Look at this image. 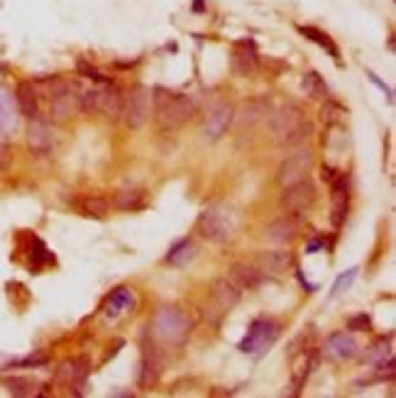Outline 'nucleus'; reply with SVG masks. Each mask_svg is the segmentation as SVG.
Masks as SVG:
<instances>
[{
    "instance_id": "1",
    "label": "nucleus",
    "mask_w": 396,
    "mask_h": 398,
    "mask_svg": "<svg viewBox=\"0 0 396 398\" xmlns=\"http://www.w3.org/2000/svg\"><path fill=\"white\" fill-rule=\"evenodd\" d=\"M152 103H154V123H157L159 132H176L198 113V101L194 96L169 93L162 86H157L152 91Z\"/></svg>"
},
{
    "instance_id": "25",
    "label": "nucleus",
    "mask_w": 396,
    "mask_h": 398,
    "mask_svg": "<svg viewBox=\"0 0 396 398\" xmlns=\"http://www.w3.org/2000/svg\"><path fill=\"white\" fill-rule=\"evenodd\" d=\"M113 206L118 210H140L142 206H145V191L140 189H123L118 191L113 196Z\"/></svg>"
},
{
    "instance_id": "13",
    "label": "nucleus",
    "mask_w": 396,
    "mask_h": 398,
    "mask_svg": "<svg viewBox=\"0 0 396 398\" xmlns=\"http://www.w3.org/2000/svg\"><path fill=\"white\" fill-rule=\"evenodd\" d=\"M211 296H213L216 308L225 315V313H230L240 303V286L235 284L233 279H228V276H220V279L213 281Z\"/></svg>"
},
{
    "instance_id": "24",
    "label": "nucleus",
    "mask_w": 396,
    "mask_h": 398,
    "mask_svg": "<svg viewBox=\"0 0 396 398\" xmlns=\"http://www.w3.org/2000/svg\"><path fill=\"white\" fill-rule=\"evenodd\" d=\"M18 125V115H15L13 96L0 86V132H13Z\"/></svg>"
},
{
    "instance_id": "23",
    "label": "nucleus",
    "mask_w": 396,
    "mask_h": 398,
    "mask_svg": "<svg viewBox=\"0 0 396 398\" xmlns=\"http://www.w3.org/2000/svg\"><path fill=\"white\" fill-rule=\"evenodd\" d=\"M301 88L313 101H326L328 98V84L323 81V76L318 71H306L304 79H301Z\"/></svg>"
},
{
    "instance_id": "26",
    "label": "nucleus",
    "mask_w": 396,
    "mask_h": 398,
    "mask_svg": "<svg viewBox=\"0 0 396 398\" xmlns=\"http://www.w3.org/2000/svg\"><path fill=\"white\" fill-rule=\"evenodd\" d=\"M194 254H196V245H194V240H181V242H176V245L169 250L167 254V264H172V267H186V264L194 259Z\"/></svg>"
},
{
    "instance_id": "4",
    "label": "nucleus",
    "mask_w": 396,
    "mask_h": 398,
    "mask_svg": "<svg viewBox=\"0 0 396 398\" xmlns=\"http://www.w3.org/2000/svg\"><path fill=\"white\" fill-rule=\"evenodd\" d=\"M316 186L313 181L304 176V179L294 181V184H286L282 191V198H279V206H282L284 213L289 215H306L311 206L316 203Z\"/></svg>"
},
{
    "instance_id": "22",
    "label": "nucleus",
    "mask_w": 396,
    "mask_h": 398,
    "mask_svg": "<svg viewBox=\"0 0 396 398\" xmlns=\"http://www.w3.org/2000/svg\"><path fill=\"white\" fill-rule=\"evenodd\" d=\"M74 108H79V96H57V98H49V118L54 123H66V120L74 115Z\"/></svg>"
},
{
    "instance_id": "38",
    "label": "nucleus",
    "mask_w": 396,
    "mask_h": 398,
    "mask_svg": "<svg viewBox=\"0 0 396 398\" xmlns=\"http://www.w3.org/2000/svg\"><path fill=\"white\" fill-rule=\"evenodd\" d=\"M76 66H79V74H84L86 79H93V81H98V84H106V81H108L106 76L101 74V71L93 69V66H88L84 59H79V64H76Z\"/></svg>"
},
{
    "instance_id": "35",
    "label": "nucleus",
    "mask_w": 396,
    "mask_h": 398,
    "mask_svg": "<svg viewBox=\"0 0 396 398\" xmlns=\"http://www.w3.org/2000/svg\"><path fill=\"white\" fill-rule=\"evenodd\" d=\"M311 132H313V125L308 123V120H304V123L296 125L294 130H291L289 135H286L284 140L279 142V145H284V147H301L308 140V137H311Z\"/></svg>"
},
{
    "instance_id": "14",
    "label": "nucleus",
    "mask_w": 396,
    "mask_h": 398,
    "mask_svg": "<svg viewBox=\"0 0 396 398\" xmlns=\"http://www.w3.org/2000/svg\"><path fill=\"white\" fill-rule=\"evenodd\" d=\"M162 352L154 345V337L150 340V345L145 342V350H142V364H140V386H154L157 379L162 377Z\"/></svg>"
},
{
    "instance_id": "19",
    "label": "nucleus",
    "mask_w": 396,
    "mask_h": 398,
    "mask_svg": "<svg viewBox=\"0 0 396 398\" xmlns=\"http://www.w3.org/2000/svg\"><path fill=\"white\" fill-rule=\"evenodd\" d=\"M326 347H328V355L335 357V359H350L357 355V350H360V345H357L355 335L352 333H333L326 340Z\"/></svg>"
},
{
    "instance_id": "41",
    "label": "nucleus",
    "mask_w": 396,
    "mask_h": 398,
    "mask_svg": "<svg viewBox=\"0 0 396 398\" xmlns=\"http://www.w3.org/2000/svg\"><path fill=\"white\" fill-rule=\"evenodd\" d=\"M370 79H372L374 84H377L379 88H382V91H384V93H387V96H389V101H392V88H389V86H384L382 81H379V79H377V76H374V74H370Z\"/></svg>"
},
{
    "instance_id": "36",
    "label": "nucleus",
    "mask_w": 396,
    "mask_h": 398,
    "mask_svg": "<svg viewBox=\"0 0 396 398\" xmlns=\"http://www.w3.org/2000/svg\"><path fill=\"white\" fill-rule=\"evenodd\" d=\"M389 355H394L392 347H389V342L379 340V342H374V345L370 347V352L365 355V359H367V362H382V359L389 357Z\"/></svg>"
},
{
    "instance_id": "3",
    "label": "nucleus",
    "mask_w": 396,
    "mask_h": 398,
    "mask_svg": "<svg viewBox=\"0 0 396 398\" xmlns=\"http://www.w3.org/2000/svg\"><path fill=\"white\" fill-rule=\"evenodd\" d=\"M191 335V318L174 306L159 308L152 320V337L164 347H181Z\"/></svg>"
},
{
    "instance_id": "32",
    "label": "nucleus",
    "mask_w": 396,
    "mask_h": 398,
    "mask_svg": "<svg viewBox=\"0 0 396 398\" xmlns=\"http://www.w3.org/2000/svg\"><path fill=\"white\" fill-rule=\"evenodd\" d=\"M135 308V298L130 289H115L108 298V315H118L120 311H132Z\"/></svg>"
},
{
    "instance_id": "40",
    "label": "nucleus",
    "mask_w": 396,
    "mask_h": 398,
    "mask_svg": "<svg viewBox=\"0 0 396 398\" xmlns=\"http://www.w3.org/2000/svg\"><path fill=\"white\" fill-rule=\"evenodd\" d=\"M10 167V147L0 140V171H5Z\"/></svg>"
},
{
    "instance_id": "34",
    "label": "nucleus",
    "mask_w": 396,
    "mask_h": 398,
    "mask_svg": "<svg viewBox=\"0 0 396 398\" xmlns=\"http://www.w3.org/2000/svg\"><path fill=\"white\" fill-rule=\"evenodd\" d=\"M345 115H348V110H345L343 105H340V103H333V101H328V98H326V105L321 108L323 123L330 125V127L343 125V123H345Z\"/></svg>"
},
{
    "instance_id": "18",
    "label": "nucleus",
    "mask_w": 396,
    "mask_h": 398,
    "mask_svg": "<svg viewBox=\"0 0 396 398\" xmlns=\"http://www.w3.org/2000/svg\"><path fill=\"white\" fill-rule=\"evenodd\" d=\"M257 264H260V272L284 274L286 269L294 267V254L286 252V250H269V252H260V257H257Z\"/></svg>"
},
{
    "instance_id": "6",
    "label": "nucleus",
    "mask_w": 396,
    "mask_h": 398,
    "mask_svg": "<svg viewBox=\"0 0 396 398\" xmlns=\"http://www.w3.org/2000/svg\"><path fill=\"white\" fill-rule=\"evenodd\" d=\"M279 337V323H274L272 318H260L250 325L247 337L240 342V352L245 355H262L269 347L277 342Z\"/></svg>"
},
{
    "instance_id": "27",
    "label": "nucleus",
    "mask_w": 396,
    "mask_h": 398,
    "mask_svg": "<svg viewBox=\"0 0 396 398\" xmlns=\"http://www.w3.org/2000/svg\"><path fill=\"white\" fill-rule=\"evenodd\" d=\"M262 115H267V105H264V101H247L242 105L240 113L235 115V120H238V125L242 127H252L255 123H260Z\"/></svg>"
},
{
    "instance_id": "15",
    "label": "nucleus",
    "mask_w": 396,
    "mask_h": 398,
    "mask_svg": "<svg viewBox=\"0 0 396 398\" xmlns=\"http://www.w3.org/2000/svg\"><path fill=\"white\" fill-rule=\"evenodd\" d=\"M257 66H260V59H257L255 44L252 42H240L238 47L233 49V54H230V71H233L235 76H240V79L252 76L257 71Z\"/></svg>"
},
{
    "instance_id": "39",
    "label": "nucleus",
    "mask_w": 396,
    "mask_h": 398,
    "mask_svg": "<svg viewBox=\"0 0 396 398\" xmlns=\"http://www.w3.org/2000/svg\"><path fill=\"white\" fill-rule=\"evenodd\" d=\"M357 276V269H350L348 274H343L340 276L338 281H335V286H333V296H338V294H343V289H348V286L352 284V279Z\"/></svg>"
},
{
    "instance_id": "16",
    "label": "nucleus",
    "mask_w": 396,
    "mask_h": 398,
    "mask_svg": "<svg viewBox=\"0 0 396 398\" xmlns=\"http://www.w3.org/2000/svg\"><path fill=\"white\" fill-rule=\"evenodd\" d=\"M52 145L54 140L49 125L40 118H32L30 125H27V147H30V152L37 154V157H47L52 152Z\"/></svg>"
},
{
    "instance_id": "31",
    "label": "nucleus",
    "mask_w": 396,
    "mask_h": 398,
    "mask_svg": "<svg viewBox=\"0 0 396 398\" xmlns=\"http://www.w3.org/2000/svg\"><path fill=\"white\" fill-rule=\"evenodd\" d=\"M3 386L8 389V394L20 396V398L40 394V391H37V381H32V379H27V377H10V379L3 381Z\"/></svg>"
},
{
    "instance_id": "9",
    "label": "nucleus",
    "mask_w": 396,
    "mask_h": 398,
    "mask_svg": "<svg viewBox=\"0 0 396 398\" xmlns=\"http://www.w3.org/2000/svg\"><path fill=\"white\" fill-rule=\"evenodd\" d=\"M88 372H91V364H88L86 357H71L59 364L57 381L69 386V389H74L76 396H81V389H84V384L88 379Z\"/></svg>"
},
{
    "instance_id": "7",
    "label": "nucleus",
    "mask_w": 396,
    "mask_h": 398,
    "mask_svg": "<svg viewBox=\"0 0 396 398\" xmlns=\"http://www.w3.org/2000/svg\"><path fill=\"white\" fill-rule=\"evenodd\" d=\"M313 167V152L308 147H299L294 154H289V157L282 162V167H279V174H277V181L282 186L286 184H294V181L304 179L308 176V171Z\"/></svg>"
},
{
    "instance_id": "10",
    "label": "nucleus",
    "mask_w": 396,
    "mask_h": 398,
    "mask_svg": "<svg viewBox=\"0 0 396 398\" xmlns=\"http://www.w3.org/2000/svg\"><path fill=\"white\" fill-rule=\"evenodd\" d=\"M330 189H333V215H330V220H333L335 228H340L348 218L350 208V176L345 171H338V176L330 181Z\"/></svg>"
},
{
    "instance_id": "21",
    "label": "nucleus",
    "mask_w": 396,
    "mask_h": 398,
    "mask_svg": "<svg viewBox=\"0 0 396 398\" xmlns=\"http://www.w3.org/2000/svg\"><path fill=\"white\" fill-rule=\"evenodd\" d=\"M101 88V113H106L108 118H120V113H123V101H125V93L120 91L115 84H106L98 86Z\"/></svg>"
},
{
    "instance_id": "12",
    "label": "nucleus",
    "mask_w": 396,
    "mask_h": 398,
    "mask_svg": "<svg viewBox=\"0 0 396 398\" xmlns=\"http://www.w3.org/2000/svg\"><path fill=\"white\" fill-rule=\"evenodd\" d=\"M304 110L299 108V105H294V103H286L282 105V108L277 110V113L269 118V127H272V132H274V137H277L279 142L284 140L286 135H289L291 130H294L296 125L299 123H304Z\"/></svg>"
},
{
    "instance_id": "30",
    "label": "nucleus",
    "mask_w": 396,
    "mask_h": 398,
    "mask_svg": "<svg viewBox=\"0 0 396 398\" xmlns=\"http://www.w3.org/2000/svg\"><path fill=\"white\" fill-rule=\"evenodd\" d=\"M110 210V203L106 201L103 196H84L81 198V213L86 215V218H106Z\"/></svg>"
},
{
    "instance_id": "37",
    "label": "nucleus",
    "mask_w": 396,
    "mask_h": 398,
    "mask_svg": "<svg viewBox=\"0 0 396 398\" xmlns=\"http://www.w3.org/2000/svg\"><path fill=\"white\" fill-rule=\"evenodd\" d=\"M348 330H352V333H360V330H372V318L370 315H365V313H360V315H352V318L348 320Z\"/></svg>"
},
{
    "instance_id": "8",
    "label": "nucleus",
    "mask_w": 396,
    "mask_h": 398,
    "mask_svg": "<svg viewBox=\"0 0 396 398\" xmlns=\"http://www.w3.org/2000/svg\"><path fill=\"white\" fill-rule=\"evenodd\" d=\"M235 120V108L230 103H216L213 108H208L206 118H203V135L206 140H220L228 132V127Z\"/></svg>"
},
{
    "instance_id": "33",
    "label": "nucleus",
    "mask_w": 396,
    "mask_h": 398,
    "mask_svg": "<svg viewBox=\"0 0 396 398\" xmlns=\"http://www.w3.org/2000/svg\"><path fill=\"white\" fill-rule=\"evenodd\" d=\"M79 110L84 115L101 113V88H88V91H79Z\"/></svg>"
},
{
    "instance_id": "20",
    "label": "nucleus",
    "mask_w": 396,
    "mask_h": 398,
    "mask_svg": "<svg viewBox=\"0 0 396 398\" xmlns=\"http://www.w3.org/2000/svg\"><path fill=\"white\" fill-rule=\"evenodd\" d=\"M230 279L235 281V284L240 286V289L245 291H255L262 286L264 276L257 267H252V264H245V262H235L233 267H230Z\"/></svg>"
},
{
    "instance_id": "28",
    "label": "nucleus",
    "mask_w": 396,
    "mask_h": 398,
    "mask_svg": "<svg viewBox=\"0 0 396 398\" xmlns=\"http://www.w3.org/2000/svg\"><path fill=\"white\" fill-rule=\"evenodd\" d=\"M37 84L42 86V91L47 93L49 98L66 96V93H79V86L71 84V81H66V79H59V76H52V79H40Z\"/></svg>"
},
{
    "instance_id": "17",
    "label": "nucleus",
    "mask_w": 396,
    "mask_h": 398,
    "mask_svg": "<svg viewBox=\"0 0 396 398\" xmlns=\"http://www.w3.org/2000/svg\"><path fill=\"white\" fill-rule=\"evenodd\" d=\"M15 103H18L20 115H25L27 120L40 115V96H37V88L32 86V81H20L15 88Z\"/></svg>"
},
{
    "instance_id": "2",
    "label": "nucleus",
    "mask_w": 396,
    "mask_h": 398,
    "mask_svg": "<svg viewBox=\"0 0 396 398\" xmlns=\"http://www.w3.org/2000/svg\"><path fill=\"white\" fill-rule=\"evenodd\" d=\"M198 232L213 245H228L238 232V215L228 203H213L198 215Z\"/></svg>"
},
{
    "instance_id": "5",
    "label": "nucleus",
    "mask_w": 396,
    "mask_h": 398,
    "mask_svg": "<svg viewBox=\"0 0 396 398\" xmlns=\"http://www.w3.org/2000/svg\"><path fill=\"white\" fill-rule=\"evenodd\" d=\"M150 103H152V91L147 86L137 84L130 88V93L123 101V123L130 130H140L142 125L150 120Z\"/></svg>"
},
{
    "instance_id": "29",
    "label": "nucleus",
    "mask_w": 396,
    "mask_h": 398,
    "mask_svg": "<svg viewBox=\"0 0 396 398\" xmlns=\"http://www.w3.org/2000/svg\"><path fill=\"white\" fill-rule=\"evenodd\" d=\"M299 32H301V35L306 37V40L316 42L318 47H323V49H326V52L330 54V57L335 59V62H340V52H338V47H335V42L330 40V37L326 35V32L316 30V27H304V25L299 27Z\"/></svg>"
},
{
    "instance_id": "11",
    "label": "nucleus",
    "mask_w": 396,
    "mask_h": 398,
    "mask_svg": "<svg viewBox=\"0 0 396 398\" xmlns=\"http://www.w3.org/2000/svg\"><path fill=\"white\" fill-rule=\"evenodd\" d=\"M301 218H304V215L286 213L282 218L272 220V223L267 225V230H264V235H267V240L274 242V245H289V242H294L296 235H299Z\"/></svg>"
}]
</instances>
